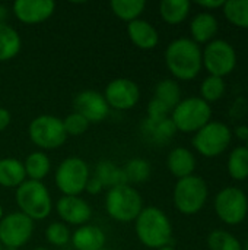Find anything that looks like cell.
I'll use <instances>...</instances> for the list:
<instances>
[{
    "instance_id": "cell-1",
    "label": "cell",
    "mask_w": 248,
    "mask_h": 250,
    "mask_svg": "<svg viewBox=\"0 0 248 250\" xmlns=\"http://www.w3.org/2000/svg\"><path fill=\"white\" fill-rule=\"evenodd\" d=\"M165 62L177 79L190 81L199 75L203 66L202 50L193 40L178 38L168 45L165 51Z\"/></svg>"
},
{
    "instance_id": "cell-2",
    "label": "cell",
    "mask_w": 248,
    "mask_h": 250,
    "mask_svg": "<svg viewBox=\"0 0 248 250\" xmlns=\"http://www.w3.org/2000/svg\"><path fill=\"white\" fill-rule=\"evenodd\" d=\"M136 234L139 240L152 249H161L170 245L172 227L168 217L155 207L142 209L136 218Z\"/></svg>"
},
{
    "instance_id": "cell-3",
    "label": "cell",
    "mask_w": 248,
    "mask_h": 250,
    "mask_svg": "<svg viewBox=\"0 0 248 250\" xmlns=\"http://www.w3.org/2000/svg\"><path fill=\"white\" fill-rule=\"evenodd\" d=\"M18 205L31 220H44L51 212V199L47 188L37 180L23 182L16 192Z\"/></svg>"
},
{
    "instance_id": "cell-4",
    "label": "cell",
    "mask_w": 248,
    "mask_h": 250,
    "mask_svg": "<svg viewBox=\"0 0 248 250\" xmlns=\"http://www.w3.org/2000/svg\"><path fill=\"white\" fill-rule=\"evenodd\" d=\"M105 207L111 218L120 223H129L139 217L143 209V201L136 189L126 185L108 190Z\"/></svg>"
},
{
    "instance_id": "cell-5",
    "label": "cell",
    "mask_w": 248,
    "mask_h": 250,
    "mask_svg": "<svg viewBox=\"0 0 248 250\" xmlns=\"http://www.w3.org/2000/svg\"><path fill=\"white\" fill-rule=\"evenodd\" d=\"M210 105L199 97H191L180 101V104L172 110L171 120L174 122L177 130L189 133L200 130L210 122Z\"/></svg>"
},
{
    "instance_id": "cell-6",
    "label": "cell",
    "mask_w": 248,
    "mask_h": 250,
    "mask_svg": "<svg viewBox=\"0 0 248 250\" xmlns=\"http://www.w3.org/2000/svg\"><path fill=\"white\" fill-rule=\"evenodd\" d=\"M208 199L206 182L197 176L180 179L174 189V204L181 214H197Z\"/></svg>"
},
{
    "instance_id": "cell-7",
    "label": "cell",
    "mask_w": 248,
    "mask_h": 250,
    "mask_svg": "<svg viewBox=\"0 0 248 250\" xmlns=\"http://www.w3.org/2000/svg\"><path fill=\"white\" fill-rule=\"evenodd\" d=\"M232 139L231 129L222 122H209L196 132L193 145L205 157H218L229 146Z\"/></svg>"
},
{
    "instance_id": "cell-8",
    "label": "cell",
    "mask_w": 248,
    "mask_h": 250,
    "mask_svg": "<svg viewBox=\"0 0 248 250\" xmlns=\"http://www.w3.org/2000/svg\"><path fill=\"white\" fill-rule=\"evenodd\" d=\"M215 211L228 226H237L244 221L248 212V199L238 188H225L215 198Z\"/></svg>"
},
{
    "instance_id": "cell-9",
    "label": "cell",
    "mask_w": 248,
    "mask_h": 250,
    "mask_svg": "<svg viewBox=\"0 0 248 250\" xmlns=\"http://www.w3.org/2000/svg\"><path fill=\"white\" fill-rule=\"evenodd\" d=\"M89 179V170L83 160L67 158L64 160L56 173V185L66 196H76L85 190Z\"/></svg>"
},
{
    "instance_id": "cell-10",
    "label": "cell",
    "mask_w": 248,
    "mask_h": 250,
    "mask_svg": "<svg viewBox=\"0 0 248 250\" xmlns=\"http://www.w3.org/2000/svg\"><path fill=\"white\" fill-rule=\"evenodd\" d=\"M202 60L212 76L224 78L234 70L237 64V53L228 41L213 40L202 53Z\"/></svg>"
},
{
    "instance_id": "cell-11",
    "label": "cell",
    "mask_w": 248,
    "mask_h": 250,
    "mask_svg": "<svg viewBox=\"0 0 248 250\" xmlns=\"http://www.w3.org/2000/svg\"><path fill=\"white\" fill-rule=\"evenodd\" d=\"M31 141L44 149H54L64 144L67 133L63 122L54 116H39L29 125Z\"/></svg>"
},
{
    "instance_id": "cell-12",
    "label": "cell",
    "mask_w": 248,
    "mask_h": 250,
    "mask_svg": "<svg viewBox=\"0 0 248 250\" xmlns=\"http://www.w3.org/2000/svg\"><path fill=\"white\" fill-rule=\"evenodd\" d=\"M34 223L22 212H15L0 221V243L4 248L18 249L26 243L32 234Z\"/></svg>"
},
{
    "instance_id": "cell-13",
    "label": "cell",
    "mask_w": 248,
    "mask_h": 250,
    "mask_svg": "<svg viewBox=\"0 0 248 250\" xmlns=\"http://www.w3.org/2000/svg\"><path fill=\"white\" fill-rule=\"evenodd\" d=\"M139 86L126 78L114 79L105 88V100L108 105L117 110H129L139 101Z\"/></svg>"
},
{
    "instance_id": "cell-14",
    "label": "cell",
    "mask_w": 248,
    "mask_h": 250,
    "mask_svg": "<svg viewBox=\"0 0 248 250\" xmlns=\"http://www.w3.org/2000/svg\"><path fill=\"white\" fill-rule=\"evenodd\" d=\"M75 113L91 122H101L108 114V103L104 95L96 91H83L76 95L73 101Z\"/></svg>"
},
{
    "instance_id": "cell-15",
    "label": "cell",
    "mask_w": 248,
    "mask_h": 250,
    "mask_svg": "<svg viewBox=\"0 0 248 250\" xmlns=\"http://www.w3.org/2000/svg\"><path fill=\"white\" fill-rule=\"evenodd\" d=\"M56 9L53 0H18L13 4L16 18L25 23H39L48 19Z\"/></svg>"
},
{
    "instance_id": "cell-16",
    "label": "cell",
    "mask_w": 248,
    "mask_h": 250,
    "mask_svg": "<svg viewBox=\"0 0 248 250\" xmlns=\"http://www.w3.org/2000/svg\"><path fill=\"white\" fill-rule=\"evenodd\" d=\"M57 212L61 220L70 224H83L91 215V207L77 196H63L57 204Z\"/></svg>"
},
{
    "instance_id": "cell-17",
    "label": "cell",
    "mask_w": 248,
    "mask_h": 250,
    "mask_svg": "<svg viewBox=\"0 0 248 250\" xmlns=\"http://www.w3.org/2000/svg\"><path fill=\"white\" fill-rule=\"evenodd\" d=\"M127 32H129V37L130 40L140 48L143 50H151L153 48L158 41H159V37H158V32L156 29L146 21L143 19H134L129 23L127 26Z\"/></svg>"
},
{
    "instance_id": "cell-18",
    "label": "cell",
    "mask_w": 248,
    "mask_h": 250,
    "mask_svg": "<svg viewBox=\"0 0 248 250\" xmlns=\"http://www.w3.org/2000/svg\"><path fill=\"white\" fill-rule=\"evenodd\" d=\"M142 132L148 141L161 145V144H167L175 135L177 127L170 117L161 120L146 119L142 125Z\"/></svg>"
},
{
    "instance_id": "cell-19",
    "label": "cell",
    "mask_w": 248,
    "mask_h": 250,
    "mask_svg": "<svg viewBox=\"0 0 248 250\" xmlns=\"http://www.w3.org/2000/svg\"><path fill=\"white\" fill-rule=\"evenodd\" d=\"M72 243L77 250H102L105 245V234L96 226H83L75 231Z\"/></svg>"
},
{
    "instance_id": "cell-20",
    "label": "cell",
    "mask_w": 248,
    "mask_h": 250,
    "mask_svg": "<svg viewBox=\"0 0 248 250\" xmlns=\"http://www.w3.org/2000/svg\"><path fill=\"white\" fill-rule=\"evenodd\" d=\"M168 168L178 179L193 176V171L196 168V158L189 149L175 148L168 155Z\"/></svg>"
},
{
    "instance_id": "cell-21",
    "label": "cell",
    "mask_w": 248,
    "mask_h": 250,
    "mask_svg": "<svg viewBox=\"0 0 248 250\" xmlns=\"http://www.w3.org/2000/svg\"><path fill=\"white\" fill-rule=\"evenodd\" d=\"M190 31L194 42H209L218 32V21L209 12L199 13L191 21Z\"/></svg>"
},
{
    "instance_id": "cell-22",
    "label": "cell",
    "mask_w": 248,
    "mask_h": 250,
    "mask_svg": "<svg viewBox=\"0 0 248 250\" xmlns=\"http://www.w3.org/2000/svg\"><path fill=\"white\" fill-rule=\"evenodd\" d=\"M94 177H96L101 182L102 188L107 186L110 189L126 186L129 183L126 174H124V170L115 167L111 161H101L95 168Z\"/></svg>"
},
{
    "instance_id": "cell-23",
    "label": "cell",
    "mask_w": 248,
    "mask_h": 250,
    "mask_svg": "<svg viewBox=\"0 0 248 250\" xmlns=\"http://www.w3.org/2000/svg\"><path fill=\"white\" fill-rule=\"evenodd\" d=\"M25 167L19 160L4 158L0 160V185L4 188L20 186L25 182Z\"/></svg>"
},
{
    "instance_id": "cell-24",
    "label": "cell",
    "mask_w": 248,
    "mask_h": 250,
    "mask_svg": "<svg viewBox=\"0 0 248 250\" xmlns=\"http://www.w3.org/2000/svg\"><path fill=\"white\" fill-rule=\"evenodd\" d=\"M161 16L165 22L177 25L183 22L190 12V1L187 0H162L159 4Z\"/></svg>"
},
{
    "instance_id": "cell-25",
    "label": "cell",
    "mask_w": 248,
    "mask_h": 250,
    "mask_svg": "<svg viewBox=\"0 0 248 250\" xmlns=\"http://www.w3.org/2000/svg\"><path fill=\"white\" fill-rule=\"evenodd\" d=\"M155 100L162 103L170 111H172L181 101L180 85L172 79L161 81L155 88Z\"/></svg>"
},
{
    "instance_id": "cell-26",
    "label": "cell",
    "mask_w": 248,
    "mask_h": 250,
    "mask_svg": "<svg viewBox=\"0 0 248 250\" xmlns=\"http://www.w3.org/2000/svg\"><path fill=\"white\" fill-rule=\"evenodd\" d=\"M20 48L19 34L9 25L0 23V62L13 59Z\"/></svg>"
},
{
    "instance_id": "cell-27",
    "label": "cell",
    "mask_w": 248,
    "mask_h": 250,
    "mask_svg": "<svg viewBox=\"0 0 248 250\" xmlns=\"http://www.w3.org/2000/svg\"><path fill=\"white\" fill-rule=\"evenodd\" d=\"M228 171L235 180H246L248 177V148H235L228 160Z\"/></svg>"
},
{
    "instance_id": "cell-28",
    "label": "cell",
    "mask_w": 248,
    "mask_h": 250,
    "mask_svg": "<svg viewBox=\"0 0 248 250\" xmlns=\"http://www.w3.org/2000/svg\"><path fill=\"white\" fill-rule=\"evenodd\" d=\"M146 3L143 0H113L111 9L123 21H134L143 12Z\"/></svg>"
},
{
    "instance_id": "cell-29",
    "label": "cell",
    "mask_w": 248,
    "mask_h": 250,
    "mask_svg": "<svg viewBox=\"0 0 248 250\" xmlns=\"http://www.w3.org/2000/svg\"><path fill=\"white\" fill-rule=\"evenodd\" d=\"M227 19L240 28H248V0H229L224 4Z\"/></svg>"
},
{
    "instance_id": "cell-30",
    "label": "cell",
    "mask_w": 248,
    "mask_h": 250,
    "mask_svg": "<svg viewBox=\"0 0 248 250\" xmlns=\"http://www.w3.org/2000/svg\"><path fill=\"white\" fill-rule=\"evenodd\" d=\"M23 167H25L26 176H29L31 180L39 182L41 179H44L47 176V173L50 170V160L42 152H34L26 158Z\"/></svg>"
},
{
    "instance_id": "cell-31",
    "label": "cell",
    "mask_w": 248,
    "mask_h": 250,
    "mask_svg": "<svg viewBox=\"0 0 248 250\" xmlns=\"http://www.w3.org/2000/svg\"><path fill=\"white\" fill-rule=\"evenodd\" d=\"M208 246L210 250H243L238 239L225 230H213L208 237Z\"/></svg>"
},
{
    "instance_id": "cell-32",
    "label": "cell",
    "mask_w": 248,
    "mask_h": 250,
    "mask_svg": "<svg viewBox=\"0 0 248 250\" xmlns=\"http://www.w3.org/2000/svg\"><path fill=\"white\" fill-rule=\"evenodd\" d=\"M130 183H142L146 182L151 176V164L143 158H133L130 160L126 167L123 168Z\"/></svg>"
},
{
    "instance_id": "cell-33",
    "label": "cell",
    "mask_w": 248,
    "mask_h": 250,
    "mask_svg": "<svg viewBox=\"0 0 248 250\" xmlns=\"http://www.w3.org/2000/svg\"><path fill=\"white\" fill-rule=\"evenodd\" d=\"M225 81L224 78L219 76H208L200 86V94L202 100H205L208 104L210 101H218L224 94H225Z\"/></svg>"
},
{
    "instance_id": "cell-34",
    "label": "cell",
    "mask_w": 248,
    "mask_h": 250,
    "mask_svg": "<svg viewBox=\"0 0 248 250\" xmlns=\"http://www.w3.org/2000/svg\"><path fill=\"white\" fill-rule=\"evenodd\" d=\"M45 237L50 243H53L56 246H64L70 240V231L64 224L53 223L48 226V229L45 231Z\"/></svg>"
},
{
    "instance_id": "cell-35",
    "label": "cell",
    "mask_w": 248,
    "mask_h": 250,
    "mask_svg": "<svg viewBox=\"0 0 248 250\" xmlns=\"http://www.w3.org/2000/svg\"><path fill=\"white\" fill-rule=\"evenodd\" d=\"M63 126H64V130L67 135L77 136V135H82L83 132H86L89 122L85 117H82L80 114L72 113L66 117V120L63 122Z\"/></svg>"
},
{
    "instance_id": "cell-36",
    "label": "cell",
    "mask_w": 248,
    "mask_h": 250,
    "mask_svg": "<svg viewBox=\"0 0 248 250\" xmlns=\"http://www.w3.org/2000/svg\"><path fill=\"white\" fill-rule=\"evenodd\" d=\"M168 113L170 110L162 104L159 103L158 100H152L148 105V119L151 120H161V119H167L168 117Z\"/></svg>"
},
{
    "instance_id": "cell-37",
    "label": "cell",
    "mask_w": 248,
    "mask_h": 250,
    "mask_svg": "<svg viewBox=\"0 0 248 250\" xmlns=\"http://www.w3.org/2000/svg\"><path fill=\"white\" fill-rule=\"evenodd\" d=\"M248 110V103L246 98H238L235 103H234V105L231 107V116L234 117V119H241V117H244L246 116V113H247Z\"/></svg>"
},
{
    "instance_id": "cell-38",
    "label": "cell",
    "mask_w": 248,
    "mask_h": 250,
    "mask_svg": "<svg viewBox=\"0 0 248 250\" xmlns=\"http://www.w3.org/2000/svg\"><path fill=\"white\" fill-rule=\"evenodd\" d=\"M89 193H92V195H95V193H99L101 190H102V185H101V182L96 179V177H91V179H88V182H86V188H85Z\"/></svg>"
},
{
    "instance_id": "cell-39",
    "label": "cell",
    "mask_w": 248,
    "mask_h": 250,
    "mask_svg": "<svg viewBox=\"0 0 248 250\" xmlns=\"http://www.w3.org/2000/svg\"><path fill=\"white\" fill-rule=\"evenodd\" d=\"M199 6L205 7V9H218V7H224L225 1L224 0H202V1H197Z\"/></svg>"
},
{
    "instance_id": "cell-40",
    "label": "cell",
    "mask_w": 248,
    "mask_h": 250,
    "mask_svg": "<svg viewBox=\"0 0 248 250\" xmlns=\"http://www.w3.org/2000/svg\"><path fill=\"white\" fill-rule=\"evenodd\" d=\"M10 125V113L4 108H0V132Z\"/></svg>"
},
{
    "instance_id": "cell-41",
    "label": "cell",
    "mask_w": 248,
    "mask_h": 250,
    "mask_svg": "<svg viewBox=\"0 0 248 250\" xmlns=\"http://www.w3.org/2000/svg\"><path fill=\"white\" fill-rule=\"evenodd\" d=\"M235 135H237V138H238V139H241V141H247L248 139V126H246V125L237 126V129H235Z\"/></svg>"
},
{
    "instance_id": "cell-42",
    "label": "cell",
    "mask_w": 248,
    "mask_h": 250,
    "mask_svg": "<svg viewBox=\"0 0 248 250\" xmlns=\"http://www.w3.org/2000/svg\"><path fill=\"white\" fill-rule=\"evenodd\" d=\"M7 16V10L4 6H0V23H4V19Z\"/></svg>"
},
{
    "instance_id": "cell-43",
    "label": "cell",
    "mask_w": 248,
    "mask_h": 250,
    "mask_svg": "<svg viewBox=\"0 0 248 250\" xmlns=\"http://www.w3.org/2000/svg\"><path fill=\"white\" fill-rule=\"evenodd\" d=\"M158 250H175L174 248H171V246H165V248H161V249Z\"/></svg>"
},
{
    "instance_id": "cell-44",
    "label": "cell",
    "mask_w": 248,
    "mask_h": 250,
    "mask_svg": "<svg viewBox=\"0 0 248 250\" xmlns=\"http://www.w3.org/2000/svg\"><path fill=\"white\" fill-rule=\"evenodd\" d=\"M3 250H18V249H15V248H4Z\"/></svg>"
},
{
    "instance_id": "cell-45",
    "label": "cell",
    "mask_w": 248,
    "mask_h": 250,
    "mask_svg": "<svg viewBox=\"0 0 248 250\" xmlns=\"http://www.w3.org/2000/svg\"><path fill=\"white\" fill-rule=\"evenodd\" d=\"M34 250H47V249H44V248H37V249H34Z\"/></svg>"
},
{
    "instance_id": "cell-46",
    "label": "cell",
    "mask_w": 248,
    "mask_h": 250,
    "mask_svg": "<svg viewBox=\"0 0 248 250\" xmlns=\"http://www.w3.org/2000/svg\"><path fill=\"white\" fill-rule=\"evenodd\" d=\"M244 250H248V240H247V245H246V248H244Z\"/></svg>"
},
{
    "instance_id": "cell-47",
    "label": "cell",
    "mask_w": 248,
    "mask_h": 250,
    "mask_svg": "<svg viewBox=\"0 0 248 250\" xmlns=\"http://www.w3.org/2000/svg\"><path fill=\"white\" fill-rule=\"evenodd\" d=\"M0 218H1V207H0Z\"/></svg>"
},
{
    "instance_id": "cell-48",
    "label": "cell",
    "mask_w": 248,
    "mask_h": 250,
    "mask_svg": "<svg viewBox=\"0 0 248 250\" xmlns=\"http://www.w3.org/2000/svg\"><path fill=\"white\" fill-rule=\"evenodd\" d=\"M0 250H3V246H1V243H0Z\"/></svg>"
},
{
    "instance_id": "cell-49",
    "label": "cell",
    "mask_w": 248,
    "mask_h": 250,
    "mask_svg": "<svg viewBox=\"0 0 248 250\" xmlns=\"http://www.w3.org/2000/svg\"><path fill=\"white\" fill-rule=\"evenodd\" d=\"M247 148H248V139H247Z\"/></svg>"
},
{
    "instance_id": "cell-50",
    "label": "cell",
    "mask_w": 248,
    "mask_h": 250,
    "mask_svg": "<svg viewBox=\"0 0 248 250\" xmlns=\"http://www.w3.org/2000/svg\"><path fill=\"white\" fill-rule=\"evenodd\" d=\"M102 250H104V249H102Z\"/></svg>"
}]
</instances>
